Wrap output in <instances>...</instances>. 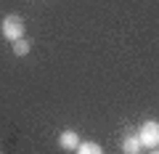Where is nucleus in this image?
<instances>
[{"mask_svg":"<svg viewBox=\"0 0 159 154\" xmlns=\"http://www.w3.org/2000/svg\"><path fill=\"white\" fill-rule=\"evenodd\" d=\"M58 146L64 149V152H77V146H80V136H77V130H61L58 133Z\"/></svg>","mask_w":159,"mask_h":154,"instance_id":"3","label":"nucleus"},{"mask_svg":"<svg viewBox=\"0 0 159 154\" xmlns=\"http://www.w3.org/2000/svg\"><path fill=\"white\" fill-rule=\"evenodd\" d=\"M138 141L143 149H157L159 146V122L157 120H146L138 128Z\"/></svg>","mask_w":159,"mask_h":154,"instance_id":"2","label":"nucleus"},{"mask_svg":"<svg viewBox=\"0 0 159 154\" xmlns=\"http://www.w3.org/2000/svg\"><path fill=\"white\" fill-rule=\"evenodd\" d=\"M119 146H122V154H138V152H143L141 141H138V133H127V136L119 141Z\"/></svg>","mask_w":159,"mask_h":154,"instance_id":"4","label":"nucleus"},{"mask_svg":"<svg viewBox=\"0 0 159 154\" xmlns=\"http://www.w3.org/2000/svg\"><path fill=\"white\" fill-rule=\"evenodd\" d=\"M0 154H3V152H0Z\"/></svg>","mask_w":159,"mask_h":154,"instance_id":"9","label":"nucleus"},{"mask_svg":"<svg viewBox=\"0 0 159 154\" xmlns=\"http://www.w3.org/2000/svg\"><path fill=\"white\" fill-rule=\"evenodd\" d=\"M148 154H159V146L157 149H148Z\"/></svg>","mask_w":159,"mask_h":154,"instance_id":"7","label":"nucleus"},{"mask_svg":"<svg viewBox=\"0 0 159 154\" xmlns=\"http://www.w3.org/2000/svg\"><path fill=\"white\" fill-rule=\"evenodd\" d=\"M77 154H103V146L96 141H82L77 146Z\"/></svg>","mask_w":159,"mask_h":154,"instance_id":"6","label":"nucleus"},{"mask_svg":"<svg viewBox=\"0 0 159 154\" xmlns=\"http://www.w3.org/2000/svg\"><path fill=\"white\" fill-rule=\"evenodd\" d=\"M11 48H13V56H27V53L32 51V43H29L27 37H19V40L11 43Z\"/></svg>","mask_w":159,"mask_h":154,"instance_id":"5","label":"nucleus"},{"mask_svg":"<svg viewBox=\"0 0 159 154\" xmlns=\"http://www.w3.org/2000/svg\"><path fill=\"white\" fill-rule=\"evenodd\" d=\"M0 32H3V37L6 40H19V37H24V32H27V24H24V19L19 16V13H6L3 16V21H0Z\"/></svg>","mask_w":159,"mask_h":154,"instance_id":"1","label":"nucleus"},{"mask_svg":"<svg viewBox=\"0 0 159 154\" xmlns=\"http://www.w3.org/2000/svg\"><path fill=\"white\" fill-rule=\"evenodd\" d=\"M138 154H143V152H138Z\"/></svg>","mask_w":159,"mask_h":154,"instance_id":"8","label":"nucleus"}]
</instances>
